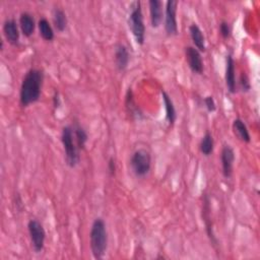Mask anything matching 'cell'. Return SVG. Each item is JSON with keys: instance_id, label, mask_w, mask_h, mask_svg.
<instances>
[{"instance_id": "d6986e66", "label": "cell", "mask_w": 260, "mask_h": 260, "mask_svg": "<svg viewBox=\"0 0 260 260\" xmlns=\"http://www.w3.org/2000/svg\"><path fill=\"white\" fill-rule=\"evenodd\" d=\"M38 28H39L40 36L43 38V40L51 42L54 39V31L47 19L42 18L38 23Z\"/></svg>"}, {"instance_id": "4fadbf2b", "label": "cell", "mask_w": 260, "mask_h": 260, "mask_svg": "<svg viewBox=\"0 0 260 260\" xmlns=\"http://www.w3.org/2000/svg\"><path fill=\"white\" fill-rule=\"evenodd\" d=\"M115 64L119 71H123L127 68L130 60L128 49L123 44H117L115 47Z\"/></svg>"}, {"instance_id": "8992f818", "label": "cell", "mask_w": 260, "mask_h": 260, "mask_svg": "<svg viewBox=\"0 0 260 260\" xmlns=\"http://www.w3.org/2000/svg\"><path fill=\"white\" fill-rule=\"evenodd\" d=\"M28 230L32 242V246L36 253L43 251L46 240V232L43 225L37 220H31L28 224Z\"/></svg>"}, {"instance_id": "3957f363", "label": "cell", "mask_w": 260, "mask_h": 260, "mask_svg": "<svg viewBox=\"0 0 260 260\" xmlns=\"http://www.w3.org/2000/svg\"><path fill=\"white\" fill-rule=\"evenodd\" d=\"M128 26L135 37L136 42L139 45H144L146 41V26L144 22L142 4L140 2H136L132 5V11H130L128 17Z\"/></svg>"}, {"instance_id": "d4e9b609", "label": "cell", "mask_w": 260, "mask_h": 260, "mask_svg": "<svg viewBox=\"0 0 260 260\" xmlns=\"http://www.w3.org/2000/svg\"><path fill=\"white\" fill-rule=\"evenodd\" d=\"M240 85H241V89L243 92H248L251 88L249 78H248L247 74L244 72L241 74V77H240Z\"/></svg>"}, {"instance_id": "4316f807", "label": "cell", "mask_w": 260, "mask_h": 260, "mask_svg": "<svg viewBox=\"0 0 260 260\" xmlns=\"http://www.w3.org/2000/svg\"><path fill=\"white\" fill-rule=\"evenodd\" d=\"M53 105H54V108H55V109L59 108L60 105H61V101H60V97H59L58 92H55V93H54V96H53Z\"/></svg>"}, {"instance_id": "ffe728a7", "label": "cell", "mask_w": 260, "mask_h": 260, "mask_svg": "<svg viewBox=\"0 0 260 260\" xmlns=\"http://www.w3.org/2000/svg\"><path fill=\"white\" fill-rule=\"evenodd\" d=\"M73 135H74V139L76 141L77 148L79 150H83L88 143V140H89V136L84 130V128L82 126H80L78 123H75L73 126Z\"/></svg>"}, {"instance_id": "30bf717a", "label": "cell", "mask_w": 260, "mask_h": 260, "mask_svg": "<svg viewBox=\"0 0 260 260\" xmlns=\"http://www.w3.org/2000/svg\"><path fill=\"white\" fill-rule=\"evenodd\" d=\"M4 34L10 44L17 46L20 43V30L16 20L8 19L4 23Z\"/></svg>"}, {"instance_id": "277c9868", "label": "cell", "mask_w": 260, "mask_h": 260, "mask_svg": "<svg viewBox=\"0 0 260 260\" xmlns=\"http://www.w3.org/2000/svg\"><path fill=\"white\" fill-rule=\"evenodd\" d=\"M73 128L70 126H64L61 133V143L65 153V162L69 168H74L80 161L79 149L74 143Z\"/></svg>"}, {"instance_id": "7a4b0ae2", "label": "cell", "mask_w": 260, "mask_h": 260, "mask_svg": "<svg viewBox=\"0 0 260 260\" xmlns=\"http://www.w3.org/2000/svg\"><path fill=\"white\" fill-rule=\"evenodd\" d=\"M90 243L94 258H103L108 248V233L106 224L101 218L96 219L92 225L90 233Z\"/></svg>"}, {"instance_id": "9a60e30c", "label": "cell", "mask_w": 260, "mask_h": 260, "mask_svg": "<svg viewBox=\"0 0 260 260\" xmlns=\"http://www.w3.org/2000/svg\"><path fill=\"white\" fill-rule=\"evenodd\" d=\"M20 27L24 36L30 38L36 29V22L34 17L29 13H23L20 17Z\"/></svg>"}, {"instance_id": "5bb4252c", "label": "cell", "mask_w": 260, "mask_h": 260, "mask_svg": "<svg viewBox=\"0 0 260 260\" xmlns=\"http://www.w3.org/2000/svg\"><path fill=\"white\" fill-rule=\"evenodd\" d=\"M189 33H190V37H191V40H192L195 48L199 52H205L206 51L205 38H204V35H203L201 29L196 24H192L189 27Z\"/></svg>"}, {"instance_id": "7c38bea8", "label": "cell", "mask_w": 260, "mask_h": 260, "mask_svg": "<svg viewBox=\"0 0 260 260\" xmlns=\"http://www.w3.org/2000/svg\"><path fill=\"white\" fill-rule=\"evenodd\" d=\"M150 16L153 28H159L163 22V4L160 0H150Z\"/></svg>"}, {"instance_id": "ac0fdd59", "label": "cell", "mask_w": 260, "mask_h": 260, "mask_svg": "<svg viewBox=\"0 0 260 260\" xmlns=\"http://www.w3.org/2000/svg\"><path fill=\"white\" fill-rule=\"evenodd\" d=\"M53 22L58 32H64L67 28V17L63 10L55 9L53 11Z\"/></svg>"}, {"instance_id": "cb8c5ba5", "label": "cell", "mask_w": 260, "mask_h": 260, "mask_svg": "<svg viewBox=\"0 0 260 260\" xmlns=\"http://www.w3.org/2000/svg\"><path fill=\"white\" fill-rule=\"evenodd\" d=\"M204 105L208 112H214L216 110V104L212 96H207L204 98Z\"/></svg>"}, {"instance_id": "8fae6325", "label": "cell", "mask_w": 260, "mask_h": 260, "mask_svg": "<svg viewBox=\"0 0 260 260\" xmlns=\"http://www.w3.org/2000/svg\"><path fill=\"white\" fill-rule=\"evenodd\" d=\"M226 84L231 94L236 93V64L233 56L229 54L226 61Z\"/></svg>"}, {"instance_id": "44dd1931", "label": "cell", "mask_w": 260, "mask_h": 260, "mask_svg": "<svg viewBox=\"0 0 260 260\" xmlns=\"http://www.w3.org/2000/svg\"><path fill=\"white\" fill-rule=\"evenodd\" d=\"M200 152L203 156L208 157L213 153V149H214V142H213V138L211 136V134H209L208 132L203 136L201 142H200Z\"/></svg>"}, {"instance_id": "5b68a950", "label": "cell", "mask_w": 260, "mask_h": 260, "mask_svg": "<svg viewBox=\"0 0 260 260\" xmlns=\"http://www.w3.org/2000/svg\"><path fill=\"white\" fill-rule=\"evenodd\" d=\"M130 166H132L133 172L137 177H146L152 168L151 154L144 149L136 151L130 159Z\"/></svg>"}, {"instance_id": "7402d4cb", "label": "cell", "mask_w": 260, "mask_h": 260, "mask_svg": "<svg viewBox=\"0 0 260 260\" xmlns=\"http://www.w3.org/2000/svg\"><path fill=\"white\" fill-rule=\"evenodd\" d=\"M126 107L129 109V112H132L133 115H136V116H140L141 113H139V109L134 101V96H133V91L132 89H129L128 92H127V95H126Z\"/></svg>"}, {"instance_id": "2e32d148", "label": "cell", "mask_w": 260, "mask_h": 260, "mask_svg": "<svg viewBox=\"0 0 260 260\" xmlns=\"http://www.w3.org/2000/svg\"><path fill=\"white\" fill-rule=\"evenodd\" d=\"M233 130L234 134L237 136V138L242 141L243 143L249 144L251 142V137L249 134V130L244 123V121L240 118H237L233 122Z\"/></svg>"}, {"instance_id": "6da1fadb", "label": "cell", "mask_w": 260, "mask_h": 260, "mask_svg": "<svg viewBox=\"0 0 260 260\" xmlns=\"http://www.w3.org/2000/svg\"><path fill=\"white\" fill-rule=\"evenodd\" d=\"M44 82V72L40 69H30L23 78L20 93L21 105L27 107L39 101Z\"/></svg>"}, {"instance_id": "484cf974", "label": "cell", "mask_w": 260, "mask_h": 260, "mask_svg": "<svg viewBox=\"0 0 260 260\" xmlns=\"http://www.w3.org/2000/svg\"><path fill=\"white\" fill-rule=\"evenodd\" d=\"M108 170L110 172V174L113 176L115 175V172H116V164H115V160L113 158H111L108 162Z\"/></svg>"}, {"instance_id": "603a6c76", "label": "cell", "mask_w": 260, "mask_h": 260, "mask_svg": "<svg viewBox=\"0 0 260 260\" xmlns=\"http://www.w3.org/2000/svg\"><path fill=\"white\" fill-rule=\"evenodd\" d=\"M220 33L222 35V37L224 39H229L231 37V33H232V29L229 25V23L223 21L220 25Z\"/></svg>"}, {"instance_id": "9c48e42d", "label": "cell", "mask_w": 260, "mask_h": 260, "mask_svg": "<svg viewBox=\"0 0 260 260\" xmlns=\"http://www.w3.org/2000/svg\"><path fill=\"white\" fill-rule=\"evenodd\" d=\"M221 162L224 177L230 178L233 174V166L235 162V152L231 146H224L221 154Z\"/></svg>"}, {"instance_id": "52a82bcc", "label": "cell", "mask_w": 260, "mask_h": 260, "mask_svg": "<svg viewBox=\"0 0 260 260\" xmlns=\"http://www.w3.org/2000/svg\"><path fill=\"white\" fill-rule=\"evenodd\" d=\"M177 7L176 0H168L165 7V31L169 36L178 35L177 24Z\"/></svg>"}, {"instance_id": "ba28073f", "label": "cell", "mask_w": 260, "mask_h": 260, "mask_svg": "<svg viewBox=\"0 0 260 260\" xmlns=\"http://www.w3.org/2000/svg\"><path fill=\"white\" fill-rule=\"evenodd\" d=\"M185 56L191 71L196 74H202L204 66L200 52L195 47L188 46L185 48Z\"/></svg>"}, {"instance_id": "e0dca14e", "label": "cell", "mask_w": 260, "mask_h": 260, "mask_svg": "<svg viewBox=\"0 0 260 260\" xmlns=\"http://www.w3.org/2000/svg\"><path fill=\"white\" fill-rule=\"evenodd\" d=\"M162 97H163V101H164V105H165V109H166V119L170 125H174L176 118H177L174 103L167 92L162 91Z\"/></svg>"}]
</instances>
